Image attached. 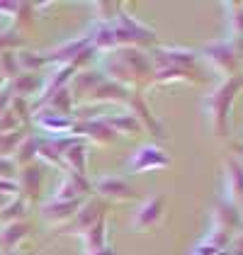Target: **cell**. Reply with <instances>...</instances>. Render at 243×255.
Segmentation results:
<instances>
[]
</instances>
